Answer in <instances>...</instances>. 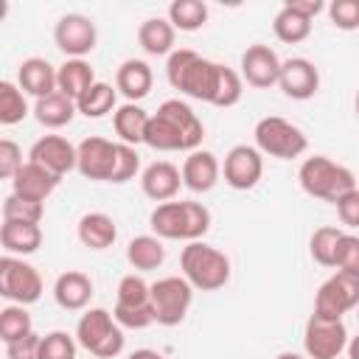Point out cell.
<instances>
[{
    "label": "cell",
    "mask_w": 359,
    "mask_h": 359,
    "mask_svg": "<svg viewBox=\"0 0 359 359\" xmlns=\"http://www.w3.org/2000/svg\"><path fill=\"white\" fill-rule=\"evenodd\" d=\"M297 182L300 188L314 196V199H323V202H337L339 196H345L348 191L356 188V177L351 168L334 163L331 157L325 154H314V157H306L300 163V171H297Z\"/></svg>",
    "instance_id": "obj_4"
},
{
    "label": "cell",
    "mask_w": 359,
    "mask_h": 359,
    "mask_svg": "<svg viewBox=\"0 0 359 359\" xmlns=\"http://www.w3.org/2000/svg\"><path fill=\"white\" fill-rule=\"evenodd\" d=\"M241 93H244L241 76H238L233 67L219 65V79H216V90H213L210 104H213V107H233V104L241 101Z\"/></svg>",
    "instance_id": "obj_38"
},
{
    "label": "cell",
    "mask_w": 359,
    "mask_h": 359,
    "mask_svg": "<svg viewBox=\"0 0 359 359\" xmlns=\"http://www.w3.org/2000/svg\"><path fill=\"white\" fill-rule=\"evenodd\" d=\"M280 59L269 45H250L241 53V76L247 79L250 87L269 90L280 79Z\"/></svg>",
    "instance_id": "obj_17"
},
{
    "label": "cell",
    "mask_w": 359,
    "mask_h": 359,
    "mask_svg": "<svg viewBox=\"0 0 359 359\" xmlns=\"http://www.w3.org/2000/svg\"><path fill=\"white\" fill-rule=\"evenodd\" d=\"M328 20L339 31H356L359 28V0H334L328 6Z\"/></svg>",
    "instance_id": "obj_41"
},
{
    "label": "cell",
    "mask_w": 359,
    "mask_h": 359,
    "mask_svg": "<svg viewBox=\"0 0 359 359\" xmlns=\"http://www.w3.org/2000/svg\"><path fill=\"white\" fill-rule=\"evenodd\" d=\"M76 236L79 241L87 247V250H107L115 244L118 238V227L112 222V216L101 213V210H93V213H84L76 224Z\"/></svg>",
    "instance_id": "obj_24"
},
{
    "label": "cell",
    "mask_w": 359,
    "mask_h": 359,
    "mask_svg": "<svg viewBox=\"0 0 359 359\" xmlns=\"http://www.w3.org/2000/svg\"><path fill=\"white\" fill-rule=\"evenodd\" d=\"M93 84H95V73H93L90 62L65 59V65H59V93H65L67 98L79 101Z\"/></svg>",
    "instance_id": "obj_29"
},
{
    "label": "cell",
    "mask_w": 359,
    "mask_h": 359,
    "mask_svg": "<svg viewBox=\"0 0 359 359\" xmlns=\"http://www.w3.org/2000/svg\"><path fill=\"white\" fill-rule=\"evenodd\" d=\"M275 359H309V356H303V353H294V351H283V353H278Z\"/></svg>",
    "instance_id": "obj_50"
},
{
    "label": "cell",
    "mask_w": 359,
    "mask_h": 359,
    "mask_svg": "<svg viewBox=\"0 0 359 359\" xmlns=\"http://www.w3.org/2000/svg\"><path fill=\"white\" fill-rule=\"evenodd\" d=\"M286 6H292L297 14H303V17H309V20H314V17L325 8V3H323V0H289Z\"/></svg>",
    "instance_id": "obj_47"
},
{
    "label": "cell",
    "mask_w": 359,
    "mask_h": 359,
    "mask_svg": "<svg viewBox=\"0 0 359 359\" xmlns=\"http://www.w3.org/2000/svg\"><path fill=\"white\" fill-rule=\"evenodd\" d=\"M149 227L157 238L191 244L210 230V210L202 202H163L151 210Z\"/></svg>",
    "instance_id": "obj_2"
},
{
    "label": "cell",
    "mask_w": 359,
    "mask_h": 359,
    "mask_svg": "<svg viewBox=\"0 0 359 359\" xmlns=\"http://www.w3.org/2000/svg\"><path fill=\"white\" fill-rule=\"evenodd\" d=\"M180 185H182V171L168 163V160H154L151 165L143 168L140 174V188L143 194L151 199V202H171L177 194H180Z\"/></svg>",
    "instance_id": "obj_19"
},
{
    "label": "cell",
    "mask_w": 359,
    "mask_h": 359,
    "mask_svg": "<svg viewBox=\"0 0 359 359\" xmlns=\"http://www.w3.org/2000/svg\"><path fill=\"white\" fill-rule=\"evenodd\" d=\"M28 115V101L20 84L14 81H0V123L14 126Z\"/></svg>",
    "instance_id": "obj_34"
},
{
    "label": "cell",
    "mask_w": 359,
    "mask_h": 359,
    "mask_svg": "<svg viewBox=\"0 0 359 359\" xmlns=\"http://www.w3.org/2000/svg\"><path fill=\"white\" fill-rule=\"evenodd\" d=\"M359 306V275L337 269L314 294V314L342 320L345 311Z\"/></svg>",
    "instance_id": "obj_10"
},
{
    "label": "cell",
    "mask_w": 359,
    "mask_h": 359,
    "mask_svg": "<svg viewBox=\"0 0 359 359\" xmlns=\"http://www.w3.org/2000/svg\"><path fill=\"white\" fill-rule=\"evenodd\" d=\"M17 84H20L22 93H28V95H34L39 101V98H45V95L59 90V67H53L42 56L22 59L20 67H17Z\"/></svg>",
    "instance_id": "obj_18"
},
{
    "label": "cell",
    "mask_w": 359,
    "mask_h": 359,
    "mask_svg": "<svg viewBox=\"0 0 359 359\" xmlns=\"http://www.w3.org/2000/svg\"><path fill=\"white\" fill-rule=\"evenodd\" d=\"M174 36L177 28L163 17H149L137 28V42L149 56H171L174 53Z\"/></svg>",
    "instance_id": "obj_26"
},
{
    "label": "cell",
    "mask_w": 359,
    "mask_h": 359,
    "mask_svg": "<svg viewBox=\"0 0 359 359\" xmlns=\"http://www.w3.org/2000/svg\"><path fill=\"white\" fill-rule=\"evenodd\" d=\"M126 261H129L135 269H140V272L157 269V266L165 261L163 238H157V236H135V238L126 244Z\"/></svg>",
    "instance_id": "obj_30"
},
{
    "label": "cell",
    "mask_w": 359,
    "mask_h": 359,
    "mask_svg": "<svg viewBox=\"0 0 359 359\" xmlns=\"http://www.w3.org/2000/svg\"><path fill=\"white\" fill-rule=\"evenodd\" d=\"M140 171V157L135 151V146H126V143H118V157H115V171H112V180L115 185L121 182H129L135 180V174Z\"/></svg>",
    "instance_id": "obj_42"
},
{
    "label": "cell",
    "mask_w": 359,
    "mask_h": 359,
    "mask_svg": "<svg viewBox=\"0 0 359 359\" xmlns=\"http://www.w3.org/2000/svg\"><path fill=\"white\" fill-rule=\"evenodd\" d=\"M224 182L236 191H250L258 185L261 174H264V157L255 146H247V143H238L233 146L227 154H224Z\"/></svg>",
    "instance_id": "obj_14"
},
{
    "label": "cell",
    "mask_w": 359,
    "mask_h": 359,
    "mask_svg": "<svg viewBox=\"0 0 359 359\" xmlns=\"http://www.w3.org/2000/svg\"><path fill=\"white\" fill-rule=\"evenodd\" d=\"M53 42L67 59H84L98 42L95 22L84 14H62L53 28Z\"/></svg>",
    "instance_id": "obj_12"
},
{
    "label": "cell",
    "mask_w": 359,
    "mask_h": 359,
    "mask_svg": "<svg viewBox=\"0 0 359 359\" xmlns=\"http://www.w3.org/2000/svg\"><path fill=\"white\" fill-rule=\"evenodd\" d=\"M180 269L182 278L202 292H216L230 280V258L205 241H191L182 247Z\"/></svg>",
    "instance_id": "obj_5"
},
{
    "label": "cell",
    "mask_w": 359,
    "mask_h": 359,
    "mask_svg": "<svg viewBox=\"0 0 359 359\" xmlns=\"http://www.w3.org/2000/svg\"><path fill=\"white\" fill-rule=\"evenodd\" d=\"M0 244L6 255H31L42 247V227L39 224H25V222H3L0 227Z\"/></svg>",
    "instance_id": "obj_25"
},
{
    "label": "cell",
    "mask_w": 359,
    "mask_h": 359,
    "mask_svg": "<svg viewBox=\"0 0 359 359\" xmlns=\"http://www.w3.org/2000/svg\"><path fill=\"white\" fill-rule=\"evenodd\" d=\"M59 180H62V177H56V174H50L48 168H42V165H36V163L28 160V163L14 174V180H11V194H17V196H22V199L45 202V199L56 191Z\"/></svg>",
    "instance_id": "obj_20"
},
{
    "label": "cell",
    "mask_w": 359,
    "mask_h": 359,
    "mask_svg": "<svg viewBox=\"0 0 359 359\" xmlns=\"http://www.w3.org/2000/svg\"><path fill=\"white\" fill-rule=\"evenodd\" d=\"M303 348L309 359H337L348 348V328L342 320L311 314L303 331Z\"/></svg>",
    "instance_id": "obj_11"
},
{
    "label": "cell",
    "mask_w": 359,
    "mask_h": 359,
    "mask_svg": "<svg viewBox=\"0 0 359 359\" xmlns=\"http://www.w3.org/2000/svg\"><path fill=\"white\" fill-rule=\"evenodd\" d=\"M115 306L135 309V306H151V283H146L140 275H123L118 280V297Z\"/></svg>",
    "instance_id": "obj_37"
},
{
    "label": "cell",
    "mask_w": 359,
    "mask_h": 359,
    "mask_svg": "<svg viewBox=\"0 0 359 359\" xmlns=\"http://www.w3.org/2000/svg\"><path fill=\"white\" fill-rule=\"evenodd\" d=\"M151 84H154V73L143 59H126L115 73V90L129 104L146 98L151 93Z\"/></svg>",
    "instance_id": "obj_22"
},
{
    "label": "cell",
    "mask_w": 359,
    "mask_h": 359,
    "mask_svg": "<svg viewBox=\"0 0 359 359\" xmlns=\"http://www.w3.org/2000/svg\"><path fill=\"white\" fill-rule=\"evenodd\" d=\"M76 337H70L67 331H50L42 337L39 359H76Z\"/></svg>",
    "instance_id": "obj_40"
},
{
    "label": "cell",
    "mask_w": 359,
    "mask_h": 359,
    "mask_svg": "<svg viewBox=\"0 0 359 359\" xmlns=\"http://www.w3.org/2000/svg\"><path fill=\"white\" fill-rule=\"evenodd\" d=\"M353 107H356V115H359V93H356V101H353Z\"/></svg>",
    "instance_id": "obj_51"
},
{
    "label": "cell",
    "mask_w": 359,
    "mask_h": 359,
    "mask_svg": "<svg viewBox=\"0 0 359 359\" xmlns=\"http://www.w3.org/2000/svg\"><path fill=\"white\" fill-rule=\"evenodd\" d=\"M149 118H151V115H149L140 104H129V101H126L123 107H118L115 115H112V126H115V135L121 137V143H126V146L143 143Z\"/></svg>",
    "instance_id": "obj_27"
},
{
    "label": "cell",
    "mask_w": 359,
    "mask_h": 359,
    "mask_svg": "<svg viewBox=\"0 0 359 359\" xmlns=\"http://www.w3.org/2000/svg\"><path fill=\"white\" fill-rule=\"evenodd\" d=\"M278 87L283 90L286 98L306 101L320 90V70L314 67V62H309L303 56H292V59H286L280 65Z\"/></svg>",
    "instance_id": "obj_15"
},
{
    "label": "cell",
    "mask_w": 359,
    "mask_h": 359,
    "mask_svg": "<svg viewBox=\"0 0 359 359\" xmlns=\"http://www.w3.org/2000/svg\"><path fill=\"white\" fill-rule=\"evenodd\" d=\"M76 112H79V109H76V101L67 98V95L59 93V90L50 93V95H45V98H39V101L34 104V118H36L45 129H62V126H67Z\"/></svg>",
    "instance_id": "obj_28"
},
{
    "label": "cell",
    "mask_w": 359,
    "mask_h": 359,
    "mask_svg": "<svg viewBox=\"0 0 359 359\" xmlns=\"http://www.w3.org/2000/svg\"><path fill=\"white\" fill-rule=\"evenodd\" d=\"M219 174H222V165L216 160L213 151H191L182 163V185L191 188L194 194H208L216 182H219Z\"/></svg>",
    "instance_id": "obj_21"
},
{
    "label": "cell",
    "mask_w": 359,
    "mask_h": 359,
    "mask_svg": "<svg viewBox=\"0 0 359 359\" xmlns=\"http://www.w3.org/2000/svg\"><path fill=\"white\" fill-rule=\"evenodd\" d=\"M272 31H275V36H278L280 42H286V45H297V42H303V39L311 34V20L303 17V14H297L292 6L283 3V8L275 14Z\"/></svg>",
    "instance_id": "obj_31"
},
{
    "label": "cell",
    "mask_w": 359,
    "mask_h": 359,
    "mask_svg": "<svg viewBox=\"0 0 359 359\" xmlns=\"http://www.w3.org/2000/svg\"><path fill=\"white\" fill-rule=\"evenodd\" d=\"M168 22L177 31H199L208 22V6L202 0H174L168 6Z\"/></svg>",
    "instance_id": "obj_32"
},
{
    "label": "cell",
    "mask_w": 359,
    "mask_h": 359,
    "mask_svg": "<svg viewBox=\"0 0 359 359\" xmlns=\"http://www.w3.org/2000/svg\"><path fill=\"white\" fill-rule=\"evenodd\" d=\"M194 303V286L182 275H168L151 283V309L157 325H180Z\"/></svg>",
    "instance_id": "obj_8"
},
{
    "label": "cell",
    "mask_w": 359,
    "mask_h": 359,
    "mask_svg": "<svg viewBox=\"0 0 359 359\" xmlns=\"http://www.w3.org/2000/svg\"><path fill=\"white\" fill-rule=\"evenodd\" d=\"M255 149L261 154L278 157V160H294L309 149V140L300 126L280 115H266L255 123Z\"/></svg>",
    "instance_id": "obj_7"
},
{
    "label": "cell",
    "mask_w": 359,
    "mask_h": 359,
    "mask_svg": "<svg viewBox=\"0 0 359 359\" xmlns=\"http://www.w3.org/2000/svg\"><path fill=\"white\" fill-rule=\"evenodd\" d=\"M356 320H359V306H356Z\"/></svg>",
    "instance_id": "obj_52"
},
{
    "label": "cell",
    "mask_w": 359,
    "mask_h": 359,
    "mask_svg": "<svg viewBox=\"0 0 359 359\" xmlns=\"http://www.w3.org/2000/svg\"><path fill=\"white\" fill-rule=\"evenodd\" d=\"M22 165H25V163H22V149H20L14 140L3 137V140H0V177H3V180H14V174H17Z\"/></svg>",
    "instance_id": "obj_44"
},
{
    "label": "cell",
    "mask_w": 359,
    "mask_h": 359,
    "mask_svg": "<svg viewBox=\"0 0 359 359\" xmlns=\"http://www.w3.org/2000/svg\"><path fill=\"white\" fill-rule=\"evenodd\" d=\"M53 297L65 311H81L93 297V280L79 269H67L56 278Z\"/></svg>",
    "instance_id": "obj_23"
},
{
    "label": "cell",
    "mask_w": 359,
    "mask_h": 359,
    "mask_svg": "<svg viewBox=\"0 0 359 359\" xmlns=\"http://www.w3.org/2000/svg\"><path fill=\"white\" fill-rule=\"evenodd\" d=\"M348 359H359V334L353 337V339H348Z\"/></svg>",
    "instance_id": "obj_49"
},
{
    "label": "cell",
    "mask_w": 359,
    "mask_h": 359,
    "mask_svg": "<svg viewBox=\"0 0 359 359\" xmlns=\"http://www.w3.org/2000/svg\"><path fill=\"white\" fill-rule=\"evenodd\" d=\"M202 137H205V126L196 118V112L185 101L168 98L149 118L143 143L157 151H196Z\"/></svg>",
    "instance_id": "obj_1"
},
{
    "label": "cell",
    "mask_w": 359,
    "mask_h": 359,
    "mask_svg": "<svg viewBox=\"0 0 359 359\" xmlns=\"http://www.w3.org/2000/svg\"><path fill=\"white\" fill-rule=\"evenodd\" d=\"M334 269L356 272V275H359V236L345 233V236L339 238V247H337V264H334Z\"/></svg>",
    "instance_id": "obj_43"
},
{
    "label": "cell",
    "mask_w": 359,
    "mask_h": 359,
    "mask_svg": "<svg viewBox=\"0 0 359 359\" xmlns=\"http://www.w3.org/2000/svg\"><path fill=\"white\" fill-rule=\"evenodd\" d=\"M126 359H165L160 351H151V348H137V351H132Z\"/></svg>",
    "instance_id": "obj_48"
},
{
    "label": "cell",
    "mask_w": 359,
    "mask_h": 359,
    "mask_svg": "<svg viewBox=\"0 0 359 359\" xmlns=\"http://www.w3.org/2000/svg\"><path fill=\"white\" fill-rule=\"evenodd\" d=\"M0 294L17 306H31L42 297V278L36 266L17 255L0 258Z\"/></svg>",
    "instance_id": "obj_9"
},
{
    "label": "cell",
    "mask_w": 359,
    "mask_h": 359,
    "mask_svg": "<svg viewBox=\"0 0 359 359\" xmlns=\"http://www.w3.org/2000/svg\"><path fill=\"white\" fill-rule=\"evenodd\" d=\"M42 202L22 199L17 194H8L3 199V222H25V224H39L42 222Z\"/></svg>",
    "instance_id": "obj_39"
},
{
    "label": "cell",
    "mask_w": 359,
    "mask_h": 359,
    "mask_svg": "<svg viewBox=\"0 0 359 359\" xmlns=\"http://www.w3.org/2000/svg\"><path fill=\"white\" fill-rule=\"evenodd\" d=\"M39 348H42V337L31 331L28 337L6 345V359H39Z\"/></svg>",
    "instance_id": "obj_46"
},
{
    "label": "cell",
    "mask_w": 359,
    "mask_h": 359,
    "mask_svg": "<svg viewBox=\"0 0 359 359\" xmlns=\"http://www.w3.org/2000/svg\"><path fill=\"white\" fill-rule=\"evenodd\" d=\"M76 168L84 180H98V182H109L112 171H115V157H118V143L107 140V137H84L76 146Z\"/></svg>",
    "instance_id": "obj_13"
},
{
    "label": "cell",
    "mask_w": 359,
    "mask_h": 359,
    "mask_svg": "<svg viewBox=\"0 0 359 359\" xmlns=\"http://www.w3.org/2000/svg\"><path fill=\"white\" fill-rule=\"evenodd\" d=\"M165 76H168V84L174 90L185 93L196 101L210 104L213 90H216V79H219V62H210L191 48H180L168 56Z\"/></svg>",
    "instance_id": "obj_3"
},
{
    "label": "cell",
    "mask_w": 359,
    "mask_h": 359,
    "mask_svg": "<svg viewBox=\"0 0 359 359\" xmlns=\"http://www.w3.org/2000/svg\"><path fill=\"white\" fill-rule=\"evenodd\" d=\"M76 157H79L76 154V146L67 137H62V135H45L28 151V160L31 163L48 168L56 177H65L67 171H73L76 168Z\"/></svg>",
    "instance_id": "obj_16"
},
{
    "label": "cell",
    "mask_w": 359,
    "mask_h": 359,
    "mask_svg": "<svg viewBox=\"0 0 359 359\" xmlns=\"http://www.w3.org/2000/svg\"><path fill=\"white\" fill-rule=\"evenodd\" d=\"M31 331H34V323H31V314L25 311V306L11 303V306H6V309L0 311V339H3L6 345H11V342L28 337Z\"/></svg>",
    "instance_id": "obj_35"
},
{
    "label": "cell",
    "mask_w": 359,
    "mask_h": 359,
    "mask_svg": "<svg viewBox=\"0 0 359 359\" xmlns=\"http://www.w3.org/2000/svg\"><path fill=\"white\" fill-rule=\"evenodd\" d=\"M334 205H337L339 222H342L345 227H351V230H359V188L348 191V194L339 196Z\"/></svg>",
    "instance_id": "obj_45"
},
{
    "label": "cell",
    "mask_w": 359,
    "mask_h": 359,
    "mask_svg": "<svg viewBox=\"0 0 359 359\" xmlns=\"http://www.w3.org/2000/svg\"><path fill=\"white\" fill-rule=\"evenodd\" d=\"M345 233L339 227H317L311 233V241H309V252L311 258L320 264V266H334L337 264V247H339V238Z\"/></svg>",
    "instance_id": "obj_36"
},
{
    "label": "cell",
    "mask_w": 359,
    "mask_h": 359,
    "mask_svg": "<svg viewBox=\"0 0 359 359\" xmlns=\"http://www.w3.org/2000/svg\"><path fill=\"white\" fill-rule=\"evenodd\" d=\"M123 328L107 309H90L76 323V342L98 359H115L123 351Z\"/></svg>",
    "instance_id": "obj_6"
},
{
    "label": "cell",
    "mask_w": 359,
    "mask_h": 359,
    "mask_svg": "<svg viewBox=\"0 0 359 359\" xmlns=\"http://www.w3.org/2000/svg\"><path fill=\"white\" fill-rule=\"evenodd\" d=\"M76 109L84 115V118H104L115 109V90L112 84L107 81H95L79 101H76Z\"/></svg>",
    "instance_id": "obj_33"
}]
</instances>
